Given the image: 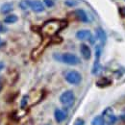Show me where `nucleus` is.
Returning <instances> with one entry per match:
<instances>
[{
  "instance_id": "nucleus-5",
  "label": "nucleus",
  "mask_w": 125,
  "mask_h": 125,
  "mask_svg": "<svg viewBox=\"0 0 125 125\" xmlns=\"http://www.w3.org/2000/svg\"><path fill=\"white\" fill-rule=\"evenodd\" d=\"M102 117L104 119V125H114L116 121V116L114 115V111L111 107H108L103 111Z\"/></svg>"
},
{
  "instance_id": "nucleus-2",
  "label": "nucleus",
  "mask_w": 125,
  "mask_h": 125,
  "mask_svg": "<svg viewBox=\"0 0 125 125\" xmlns=\"http://www.w3.org/2000/svg\"><path fill=\"white\" fill-rule=\"evenodd\" d=\"M60 102L66 108L73 106L75 102V95L72 91H65L60 95Z\"/></svg>"
},
{
  "instance_id": "nucleus-23",
  "label": "nucleus",
  "mask_w": 125,
  "mask_h": 125,
  "mask_svg": "<svg viewBox=\"0 0 125 125\" xmlns=\"http://www.w3.org/2000/svg\"><path fill=\"white\" fill-rule=\"evenodd\" d=\"M120 118H121L122 120H125V111L123 112V113H122V115H120Z\"/></svg>"
},
{
  "instance_id": "nucleus-9",
  "label": "nucleus",
  "mask_w": 125,
  "mask_h": 125,
  "mask_svg": "<svg viewBox=\"0 0 125 125\" xmlns=\"http://www.w3.org/2000/svg\"><path fill=\"white\" fill-rule=\"evenodd\" d=\"M31 9L35 13H42L44 12V4L40 0H33L31 1Z\"/></svg>"
},
{
  "instance_id": "nucleus-15",
  "label": "nucleus",
  "mask_w": 125,
  "mask_h": 125,
  "mask_svg": "<svg viewBox=\"0 0 125 125\" xmlns=\"http://www.w3.org/2000/svg\"><path fill=\"white\" fill-rule=\"evenodd\" d=\"M110 84H111V81L108 80L107 78H102L96 82V86H98V87H100V88L107 87V86H109Z\"/></svg>"
},
{
  "instance_id": "nucleus-19",
  "label": "nucleus",
  "mask_w": 125,
  "mask_h": 125,
  "mask_svg": "<svg viewBox=\"0 0 125 125\" xmlns=\"http://www.w3.org/2000/svg\"><path fill=\"white\" fill-rule=\"evenodd\" d=\"M73 125H85V120L82 119V118H80V117H78V118L75 119Z\"/></svg>"
},
{
  "instance_id": "nucleus-4",
  "label": "nucleus",
  "mask_w": 125,
  "mask_h": 125,
  "mask_svg": "<svg viewBox=\"0 0 125 125\" xmlns=\"http://www.w3.org/2000/svg\"><path fill=\"white\" fill-rule=\"evenodd\" d=\"M60 30V22L57 20L47 21L42 27V32L47 35H54Z\"/></svg>"
},
{
  "instance_id": "nucleus-6",
  "label": "nucleus",
  "mask_w": 125,
  "mask_h": 125,
  "mask_svg": "<svg viewBox=\"0 0 125 125\" xmlns=\"http://www.w3.org/2000/svg\"><path fill=\"white\" fill-rule=\"evenodd\" d=\"M100 56H101V46L97 45L95 48V61L92 69V73L94 75H96L100 70Z\"/></svg>"
},
{
  "instance_id": "nucleus-20",
  "label": "nucleus",
  "mask_w": 125,
  "mask_h": 125,
  "mask_svg": "<svg viewBox=\"0 0 125 125\" xmlns=\"http://www.w3.org/2000/svg\"><path fill=\"white\" fill-rule=\"evenodd\" d=\"M65 4H66L67 6H69V7H73V6L77 5V2L74 1V0H66V1H65Z\"/></svg>"
},
{
  "instance_id": "nucleus-12",
  "label": "nucleus",
  "mask_w": 125,
  "mask_h": 125,
  "mask_svg": "<svg viewBox=\"0 0 125 125\" xmlns=\"http://www.w3.org/2000/svg\"><path fill=\"white\" fill-rule=\"evenodd\" d=\"M75 16H76V17L78 18L80 21H82L84 23H88L90 21L87 13L84 10H82V9H78V10L75 11Z\"/></svg>"
},
{
  "instance_id": "nucleus-10",
  "label": "nucleus",
  "mask_w": 125,
  "mask_h": 125,
  "mask_svg": "<svg viewBox=\"0 0 125 125\" xmlns=\"http://www.w3.org/2000/svg\"><path fill=\"white\" fill-rule=\"evenodd\" d=\"M95 33H96V38L98 39V41L100 42L101 45H104L107 42V35H106V32L104 31L101 27H98L96 28L95 30Z\"/></svg>"
},
{
  "instance_id": "nucleus-22",
  "label": "nucleus",
  "mask_w": 125,
  "mask_h": 125,
  "mask_svg": "<svg viewBox=\"0 0 125 125\" xmlns=\"http://www.w3.org/2000/svg\"><path fill=\"white\" fill-rule=\"evenodd\" d=\"M119 12H120V15L123 16V17H125V8H120Z\"/></svg>"
},
{
  "instance_id": "nucleus-18",
  "label": "nucleus",
  "mask_w": 125,
  "mask_h": 125,
  "mask_svg": "<svg viewBox=\"0 0 125 125\" xmlns=\"http://www.w3.org/2000/svg\"><path fill=\"white\" fill-rule=\"evenodd\" d=\"M43 4L48 8H51L54 6V1L53 0H43Z\"/></svg>"
},
{
  "instance_id": "nucleus-17",
  "label": "nucleus",
  "mask_w": 125,
  "mask_h": 125,
  "mask_svg": "<svg viewBox=\"0 0 125 125\" xmlns=\"http://www.w3.org/2000/svg\"><path fill=\"white\" fill-rule=\"evenodd\" d=\"M92 125H104V119L102 115H97L92 120Z\"/></svg>"
},
{
  "instance_id": "nucleus-27",
  "label": "nucleus",
  "mask_w": 125,
  "mask_h": 125,
  "mask_svg": "<svg viewBox=\"0 0 125 125\" xmlns=\"http://www.w3.org/2000/svg\"><path fill=\"white\" fill-rule=\"evenodd\" d=\"M45 125H49V124H45Z\"/></svg>"
},
{
  "instance_id": "nucleus-11",
  "label": "nucleus",
  "mask_w": 125,
  "mask_h": 125,
  "mask_svg": "<svg viewBox=\"0 0 125 125\" xmlns=\"http://www.w3.org/2000/svg\"><path fill=\"white\" fill-rule=\"evenodd\" d=\"M66 115H66V113H65L63 110L56 109L55 112H54V117H55V119H56V121H57L58 123H61L63 120H65Z\"/></svg>"
},
{
  "instance_id": "nucleus-13",
  "label": "nucleus",
  "mask_w": 125,
  "mask_h": 125,
  "mask_svg": "<svg viewBox=\"0 0 125 125\" xmlns=\"http://www.w3.org/2000/svg\"><path fill=\"white\" fill-rule=\"evenodd\" d=\"M14 10V5L12 3H4L0 7V12L2 14H9Z\"/></svg>"
},
{
  "instance_id": "nucleus-8",
  "label": "nucleus",
  "mask_w": 125,
  "mask_h": 125,
  "mask_svg": "<svg viewBox=\"0 0 125 125\" xmlns=\"http://www.w3.org/2000/svg\"><path fill=\"white\" fill-rule=\"evenodd\" d=\"M80 53L85 60H90L92 58V50L86 43H82L80 45Z\"/></svg>"
},
{
  "instance_id": "nucleus-7",
  "label": "nucleus",
  "mask_w": 125,
  "mask_h": 125,
  "mask_svg": "<svg viewBox=\"0 0 125 125\" xmlns=\"http://www.w3.org/2000/svg\"><path fill=\"white\" fill-rule=\"evenodd\" d=\"M76 38L80 41H91V43H94V37L90 30L87 29H82L76 32Z\"/></svg>"
},
{
  "instance_id": "nucleus-25",
  "label": "nucleus",
  "mask_w": 125,
  "mask_h": 125,
  "mask_svg": "<svg viewBox=\"0 0 125 125\" xmlns=\"http://www.w3.org/2000/svg\"><path fill=\"white\" fill-rule=\"evenodd\" d=\"M2 89H3V83L0 81V92L2 91Z\"/></svg>"
},
{
  "instance_id": "nucleus-26",
  "label": "nucleus",
  "mask_w": 125,
  "mask_h": 125,
  "mask_svg": "<svg viewBox=\"0 0 125 125\" xmlns=\"http://www.w3.org/2000/svg\"><path fill=\"white\" fill-rule=\"evenodd\" d=\"M3 31V26H2V24L0 23V32H2Z\"/></svg>"
},
{
  "instance_id": "nucleus-21",
  "label": "nucleus",
  "mask_w": 125,
  "mask_h": 125,
  "mask_svg": "<svg viewBox=\"0 0 125 125\" xmlns=\"http://www.w3.org/2000/svg\"><path fill=\"white\" fill-rule=\"evenodd\" d=\"M26 104H27V96H24L23 97V99L21 100V108H25V106H26Z\"/></svg>"
},
{
  "instance_id": "nucleus-16",
  "label": "nucleus",
  "mask_w": 125,
  "mask_h": 125,
  "mask_svg": "<svg viewBox=\"0 0 125 125\" xmlns=\"http://www.w3.org/2000/svg\"><path fill=\"white\" fill-rule=\"evenodd\" d=\"M19 7L22 10H28L31 8V0H21L19 2Z\"/></svg>"
},
{
  "instance_id": "nucleus-14",
  "label": "nucleus",
  "mask_w": 125,
  "mask_h": 125,
  "mask_svg": "<svg viewBox=\"0 0 125 125\" xmlns=\"http://www.w3.org/2000/svg\"><path fill=\"white\" fill-rule=\"evenodd\" d=\"M17 20H18L17 16L11 14V15L7 16L4 18V23H6V24H14V23H16Z\"/></svg>"
},
{
  "instance_id": "nucleus-1",
  "label": "nucleus",
  "mask_w": 125,
  "mask_h": 125,
  "mask_svg": "<svg viewBox=\"0 0 125 125\" xmlns=\"http://www.w3.org/2000/svg\"><path fill=\"white\" fill-rule=\"evenodd\" d=\"M53 57L55 58V60L62 62L65 64L68 65H77L80 63V59L78 56H76L75 54L72 53H63V54H54Z\"/></svg>"
},
{
  "instance_id": "nucleus-24",
  "label": "nucleus",
  "mask_w": 125,
  "mask_h": 125,
  "mask_svg": "<svg viewBox=\"0 0 125 125\" xmlns=\"http://www.w3.org/2000/svg\"><path fill=\"white\" fill-rule=\"evenodd\" d=\"M4 68V62H0V71Z\"/></svg>"
},
{
  "instance_id": "nucleus-3",
  "label": "nucleus",
  "mask_w": 125,
  "mask_h": 125,
  "mask_svg": "<svg viewBox=\"0 0 125 125\" xmlns=\"http://www.w3.org/2000/svg\"><path fill=\"white\" fill-rule=\"evenodd\" d=\"M65 81L73 86H77L82 82V75L77 70H69L65 73Z\"/></svg>"
}]
</instances>
